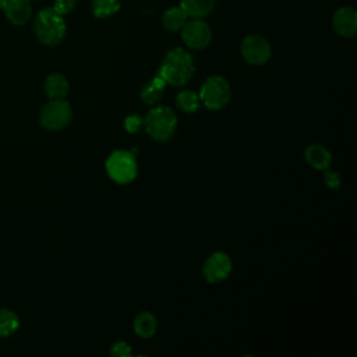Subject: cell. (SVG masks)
I'll return each instance as SVG.
<instances>
[{
	"label": "cell",
	"mask_w": 357,
	"mask_h": 357,
	"mask_svg": "<svg viewBox=\"0 0 357 357\" xmlns=\"http://www.w3.org/2000/svg\"><path fill=\"white\" fill-rule=\"evenodd\" d=\"M1 11L14 25H24L32 17L31 0H4Z\"/></svg>",
	"instance_id": "8fae6325"
},
{
	"label": "cell",
	"mask_w": 357,
	"mask_h": 357,
	"mask_svg": "<svg viewBox=\"0 0 357 357\" xmlns=\"http://www.w3.org/2000/svg\"><path fill=\"white\" fill-rule=\"evenodd\" d=\"M166 85H167V84H166L160 77L155 75L151 81H148V82L142 86L141 93H139L141 100H142L145 105H149V106L156 105V103L162 99Z\"/></svg>",
	"instance_id": "9a60e30c"
},
{
	"label": "cell",
	"mask_w": 357,
	"mask_h": 357,
	"mask_svg": "<svg viewBox=\"0 0 357 357\" xmlns=\"http://www.w3.org/2000/svg\"><path fill=\"white\" fill-rule=\"evenodd\" d=\"M198 96L206 109L222 110L227 106L231 96L230 84L220 75H211L202 84Z\"/></svg>",
	"instance_id": "5b68a950"
},
{
	"label": "cell",
	"mask_w": 357,
	"mask_h": 357,
	"mask_svg": "<svg viewBox=\"0 0 357 357\" xmlns=\"http://www.w3.org/2000/svg\"><path fill=\"white\" fill-rule=\"evenodd\" d=\"M20 328L18 315L10 308H0V337L13 336Z\"/></svg>",
	"instance_id": "ac0fdd59"
},
{
	"label": "cell",
	"mask_w": 357,
	"mask_h": 357,
	"mask_svg": "<svg viewBox=\"0 0 357 357\" xmlns=\"http://www.w3.org/2000/svg\"><path fill=\"white\" fill-rule=\"evenodd\" d=\"M110 354L116 357H127L131 356V346L124 340H117L110 347Z\"/></svg>",
	"instance_id": "7402d4cb"
},
{
	"label": "cell",
	"mask_w": 357,
	"mask_h": 357,
	"mask_svg": "<svg viewBox=\"0 0 357 357\" xmlns=\"http://www.w3.org/2000/svg\"><path fill=\"white\" fill-rule=\"evenodd\" d=\"M33 32L36 39L45 46L60 45L67 33V24L61 14L52 8L40 10L33 21Z\"/></svg>",
	"instance_id": "7a4b0ae2"
},
{
	"label": "cell",
	"mask_w": 357,
	"mask_h": 357,
	"mask_svg": "<svg viewBox=\"0 0 357 357\" xmlns=\"http://www.w3.org/2000/svg\"><path fill=\"white\" fill-rule=\"evenodd\" d=\"M3 4H4V0H0V10L3 8Z\"/></svg>",
	"instance_id": "d4e9b609"
},
{
	"label": "cell",
	"mask_w": 357,
	"mask_h": 357,
	"mask_svg": "<svg viewBox=\"0 0 357 357\" xmlns=\"http://www.w3.org/2000/svg\"><path fill=\"white\" fill-rule=\"evenodd\" d=\"M73 119V109L64 99H50L39 112V124L47 131L64 130Z\"/></svg>",
	"instance_id": "8992f818"
},
{
	"label": "cell",
	"mask_w": 357,
	"mask_h": 357,
	"mask_svg": "<svg viewBox=\"0 0 357 357\" xmlns=\"http://www.w3.org/2000/svg\"><path fill=\"white\" fill-rule=\"evenodd\" d=\"M120 0H92V13L96 18H107L120 10Z\"/></svg>",
	"instance_id": "ffe728a7"
},
{
	"label": "cell",
	"mask_w": 357,
	"mask_h": 357,
	"mask_svg": "<svg viewBox=\"0 0 357 357\" xmlns=\"http://www.w3.org/2000/svg\"><path fill=\"white\" fill-rule=\"evenodd\" d=\"M307 163L315 170H326L332 165V153L319 144H311L304 151Z\"/></svg>",
	"instance_id": "7c38bea8"
},
{
	"label": "cell",
	"mask_w": 357,
	"mask_h": 357,
	"mask_svg": "<svg viewBox=\"0 0 357 357\" xmlns=\"http://www.w3.org/2000/svg\"><path fill=\"white\" fill-rule=\"evenodd\" d=\"M180 32L184 45L192 50H202L212 42V31L202 18H191Z\"/></svg>",
	"instance_id": "52a82bcc"
},
{
	"label": "cell",
	"mask_w": 357,
	"mask_h": 357,
	"mask_svg": "<svg viewBox=\"0 0 357 357\" xmlns=\"http://www.w3.org/2000/svg\"><path fill=\"white\" fill-rule=\"evenodd\" d=\"M137 155L131 151L117 149L113 151L105 163L107 176L117 184H128L135 180L138 174Z\"/></svg>",
	"instance_id": "277c9868"
},
{
	"label": "cell",
	"mask_w": 357,
	"mask_h": 357,
	"mask_svg": "<svg viewBox=\"0 0 357 357\" xmlns=\"http://www.w3.org/2000/svg\"><path fill=\"white\" fill-rule=\"evenodd\" d=\"M177 116L176 113L167 106H155L152 107L145 119L144 127L149 137L158 142H166L173 138L177 130Z\"/></svg>",
	"instance_id": "3957f363"
},
{
	"label": "cell",
	"mask_w": 357,
	"mask_h": 357,
	"mask_svg": "<svg viewBox=\"0 0 357 357\" xmlns=\"http://www.w3.org/2000/svg\"><path fill=\"white\" fill-rule=\"evenodd\" d=\"M216 0H180V7L190 18H205L215 8Z\"/></svg>",
	"instance_id": "2e32d148"
},
{
	"label": "cell",
	"mask_w": 357,
	"mask_h": 357,
	"mask_svg": "<svg viewBox=\"0 0 357 357\" xmlns=\"http://www.w3.org/2000/svg\"><path fill=\"white\" fill-rule=\"evenodd\" d=\"M134 332L142 337V339H149L155 335L158 329V321L156 317L149 312V311H141L137 314L134 318Z\"/></svg>",
	"instance_id": "5bb4252c"
},
{
	"label": "cell",
	"mask_w": 357,
	"mask_h": 357,
	"mask_svg": "<svg viewBox=\"0 0 357 357\" xmlns=\"http://www.w3.org/2000/svg\"><path fill=\"white\" fill-rule=\"evenodd\" d=\"M324 183L325 185L332 190V191H336L339 187H340V176L335 172H329L328 169L324 170Z\"/></svg>",
	"instance_id": "cb8c5ba5"
},
{
	"label": "cell",
	"mask_w": 357,
	"mask_h": 357,
	"mask_svg": "<svg viewBox=\"0 0 357 357\" xmlns=\"http://www.w3.org/2000/svg\"><path fill=\"white\" fill-rule=\"evenodd\" d=\"M176 105L184 113H195L199 109L201 100H199L198 93H195L192 91H188V89H184V91H180L177 93Z\"/></svg>",
	"instance_id": "d6986e66"
},
{
	"label": "cell",
	"mask_w": 357,
	"mask_h": 357,
	"mask_svg": "<svg viewBox=\"0 0 357 357\" xmlns=\"http://www.w3.org/2000/svg\"><path fill=\"white\" fill-rule=\"evenodd\" d=\"M332 26L343 38H354L357 33V13L353 7L337 8L332 15Z\"/></svg>",
	"instance_id": "30bf717a"
},
{
	"label": "cell",
	"mask_w": 357,
	"mask_h": 357,
	"mask_svg": "<svg viewBox=\"0 0 357 357\" xmlns=\"http://www.w3.org/2000/svg\"><path fill=\"white\" fill-rule=\"evenodd\" d=\"M43 89L49 99H64L70 91V84L63 74L53 73L46 77Z\"/></svg>",
	"instance_id": "4fadbf2b"
},
{
	"label": "cell",
	"mask_w": 357,
	"mask_h": 357,
	"mask_svg": "<svg viewBox=\"0 0 357 357\" xmlns=\"http://www.w3.org/2000/svg\"><path fill=\"white\" fill-rule=\"evenodd\" d=\"M187 21L188 15L180 6L170 7L162 14V25L170 32H180Z\"/></svg>",
	"instance_id": "e0dca14e"
},
{
	"label": "cell",
	"mask_w": 357,
	"mask_h": 357,
	"mask_svg": "<svg viewBox=\"0 0 357 357\" xmlns=\"http://www.w3.org/2000/svg\"><path fill=\"white\" fill-rule=\"evenodd\" d=\"M194 73L195 63L192 56L183 47H174L163 57L156 75L172 86H184Z\"/></svg>",
	"instance_id": "6da1fadb"
},
{
	"label": "cell",
	"mask_w": 357,
	"mask_h": 357,
	"mask_svg": "<svg viewBox=\"0 0 357 357\" xmlns=\"http://www.w3.org/2000/svg\"><path fill=\"white\" fill-rule=\"evenodd\" d=\"M231 273V259L226 252H212L204 262L202 275L208 283H220Z\"/></svg>",
	"instance_id": "9c48e42d"
},
{
	"label": "cell",
	"mask_w": 357,
	"mask_h": 357,
	"mask_svg": "<svg viewBox=\"0 0 357 357\" xmlns=\"http://www.w3.org/2000/svg\"><path fill=\"white\" fill-rule=\"evenodd\" d=\"M240 53L248 64L262 66L269 61L272 56V47L264 36L248 35L240 43Z\"/></svg>",
	"instance_id": "ba28073f"
},
{
	"label": "cell",
	"mask_w": 357,
	"mask_h": 357,
	"mask_svg": "<svg viewBox=\"0 0 357 357\" xmlns=\"http://www.w3.org/2000/svg\"><path fill=\"white\" fill-rule=\"evenodd\" d=\"M78 0H54L53 1V10L57 11L59 14L64 15L68 14L70 11L74 10V7L77 6Z\"/></svg>",
	"instance_id": "603a6c76"
},
{
	"label": "cell",
	"mask_w": 357,
	"mask_h": 357,
	"mask_svg": "<svg viewBox=\"0 0 357 357\" xmlns=\"http://www.w3.org/2000/svg\"><path fill=\"white\" fill-rule=\"evenodd\" d=\"M124 128L127 132L130 134H135L138 132L142 127H144V119L138 114H130L124 119Z\"/></svg>",
	"instance_id": "44dd1931"
}]
</instances>
